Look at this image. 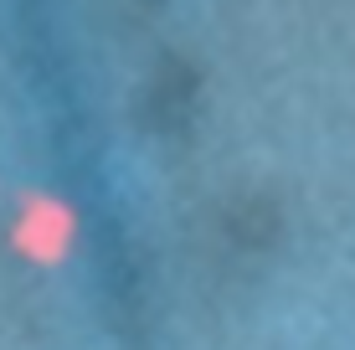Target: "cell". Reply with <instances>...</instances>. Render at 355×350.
<instances>
[{"instance_id":"1","label":"cell","mask_w":355,"mask_h":350,"mask_svg":"<svg viewBox=\"0 0 355 350\" xmlns=\"http://www.w3.org/2000/svg\"><path fill=\"white\" fill-rule=\"evenodd\" d=\"M72 211L62 207V201H46V196H36V201H26L21 207V216H16V247L26 252L31 263H62V252L72 247Z\"/></svg>"}]
</instances>
